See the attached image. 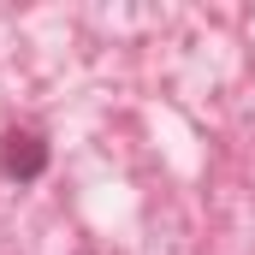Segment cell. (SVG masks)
<instances>
[{"mask_svg":"<svg viewBox=\"0 0 255 255\" xmlns=\"http://www.w3.org/2000/svg\"><path fill=\"white\" fill-rule=\"evenodd\" d=\"M0 172L18 178V184H36V178L48 172V142H42L36 130H12V136L0 142Z\"/></svg>","mask_w":255,"mask_h":255,"instance_id":"6da1fadb","label":"cell"}]
</instances>
